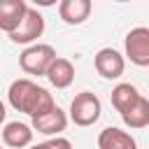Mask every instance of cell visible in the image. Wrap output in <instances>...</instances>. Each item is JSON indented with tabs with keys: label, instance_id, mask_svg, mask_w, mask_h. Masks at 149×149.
I'll use <instances>...</instances> for the list:
<instances>
[{
	"label": "cell",
	"instance_id": "ba28073f",
	"mask_svg": "<svg viewBox=\"0 0 149 149\" xmlns=\"http://www.w3.org/2000/svg\"><path fill=\"white\" fill-rule=\"evenodd\" d=\"M98 149H137V142L130 133L107 126L98 135Z\"/></svg>",
	"mask_w": 149,
	"mask_h": 149
},
{
	"label": "cell",
	"instance_id": "52a82bcc",
	"mask_svg": "<svg viewBox=\"0 0 149 149\" xmlns=\"http://www.w3.org/2000/svg\"><path fill=\"white\" fill-rule=\"evenodd\" d=\"M30 128H33V130H37V133H42V135L58 137V135L68 128V114L56 105L54 109H49V112H44V114L35 116Z\"/></svg>",
	"mask_w": 149,
	"mask_h": 149
},
{
	"label": "cell",
	"instance_id": "9c48e42d",
	"mask_svg": "<svg viewBox=\"0 0 149 149\" xmlns=\"http://www.w3.org/2000/svg\"><path fill=\"white\" fill-rule=\"evenodd\" d=\"M44 77L49 79V84H51V86H56V88H68V86L74 81V65H72L68 58L56 56V58H54V63L47 68Z\"/></svg>",
	"mask_w": 149,
	"mask_h": 149
},
{
	"label": "cell",
	"instance_id": "277c9868",
	"mask_svg": "<svg viewBox=\"0 0 149 149\" xmlns=\"http://www.w3.org/2000/svg\"><path fill=\"white\" fill-rule=\"evenodd\" d=\"M42 33H44V16H42L37 9L28 7L26 14H23V19H21V23L9 33V40H12L14 44H30V42H35Z\"/></svg>",
	"mask_w": 149,
	"mask_h": 149
},
{
	"label": "cell",
	"instance_id": "3957f363",
	"mask_svg": "<svg viewBox=\"0 0 149 149\" xmlns=\"http://www.w3.org/2000/svg\"><path fill=\"white\" fill-rule=\"evenodd\" d=\"M56 58V49L51 44H30L28 49H23V54L19 56V65L26 74H44L47 68L54 63Z\"/></svg>",
	"mask_w": 149,
	"mask_h": 149
},
{
	"label": "cell",
	"instance_id": "30bf717a",
	"mask_svg": "<svg viewBox=\"0 0 149 149\" xmlns=\"http://www.w3.org/2000/svg\"><path fill=\"white\" fill-rule=\"evenodd\" d=\"M2 142L12 149H23L33 142V128L23 121H9L2 128Z\"/></svg>",
	"mask_w": 149,
	"mask_h": 149
},
{
	"label": "cell",
	"instance_id": "4fadbf2b",
	"mask_svg": "<svg viewBox=\"0 0 149 149\" xmlns=\"http://www.w3.org/2000/svg\"><path fill=\"white\" fill-rule=\"evenodd\" d=\"M121 119H123V123H126L128 128H135V130L147 128V126H149V100H147L144 95H140V98L135 100V105L128 107V109L121 114Z\"/></svg>",
	"mask_w": 149,
	"mask_h": 149
},
{
	"label": "cell",
	"instance_id": "8fae6325",
	"mask_svg": "<svg viewBox=\"0 0 149 149\" xmlns=\"http://www.w3.org/2000/svg\"><path fill=\"white\" fill-rule=\"evenodd\" d=\"M26 9H28V5L23 0H0V30H5L9 35L21 23Z\"/></svg>",
	"mask_w": 149,
	"mask_h": 149
},
{
	"label": "cell",
	"instance_id": "9a60e30c",
	"mask_svg": "<svg viewBox=\"0 0 149 149\" xmlns=\"http://www.w3.org/2000/svg\"><path fill=\"white\" fill-rule=\"evenodd\" d=\"M47 147H49V149H72V142L58 135V137H51V140H47Z\"/></svg>",
	"mask_w": 149,
	"mask_h": 149
},
{
	"label": "cell",
	"instance_id": "8992f818",
	"mask_svg": "<svg viewBox=\"0 0 149 149\" xmlns=\"http://www.w3.org/2000/svg\"><path fill=\"white\" fill-rule=\"evenodd\" d=\"M93 65H95V72L100 77H105V79H119L123 74L126 61H123V54H119L112 47H105V49H100L95 54Z\"/></svg>",
	"mask_w": 149,
	"mask_h": 149
},
{
	"label": "cell",
	"instance_id": "7c38bea8",
	"mask_svg": "<svg viewBox=\"0 0 149 149\" xmlns=\"http://www.w3.org/2000/svg\"><path fill=\"white\" fill-rule=\"evenodd\" d=\"M58 14L68 26H79L91 14V0H63L58 5Z\"/></svg>",
	"mask_w": 149,
	"mask_h": 149
},
{
	"label": "cell",
	"instance_id": "2e32d148",
	"mask_svg": "<svg viewBox=\"0 0 149 149\" xmlns=\"http://www.w3.org/2000/svg\"><path fill=\"white\" fill-rule=\"evenodd\" d=\"M5 116H7V109H5V102L0 100V123L5 121Z\"/></svg>",
	"mask_w": 149,
	"mask_h": 149
},
{
	"label": "cell",
	"instance_id": "e0dca14e",
	"mask_svg": "<svg viewBox=\"0 0 149 149\" xmlns=\"http://www.w3.org/2000/svg\"><path fill=\"white\" fill-rule=\"evenodd\" d=\"M30 149H49V147H47V142H40V144H33Z\"/></svg>",
	"mask_w": 149,
	"mask_h": 149
},
{
	"label": "cell",
	"instance_id": "5bb4252c",
	"mask_svg": "<svg viewBox=\"0 0 149 149\" xmlns=\"http://www.w3.org/2000/svg\"><path fill=\"white\" fill-rule=\"evenodd\" d=\"M112 105H114V109L119 112V114H123L128 107H133L135 105V100L142 95L140 91H137V86H133V84H116L114 88H112Z\"/></svg>",
	"mask_w": 149,
	"mask_h": 149
},
{
	"label": "cell",
	"instance_id": "6da1fadb",
	"mask_svg": "<svg viewBox=\"0 0 149 149\" xmlns=\"http://www.w3.org/2000/svg\"><path fill=\"white\" fill-rule=\"evenodd\" d=\"M7 98H9V105L16 112L28 114L30 119H35V116H40V114H44V112L56 107L54 95L47 88H42L35 81H30V79H14L9 84Z\"/></svg>",
	"mask_w": 149,
	"mask_h": 149
},
{
	"label": "cell",
	"instance_id": "5b68a950",
	"mask_svg": "<svg viewBox=\"0 0 149 149\" xmlns=\"http://www.w3.org/2000/svg\"><path fill=\"white\" fill-rule=\"evenodd\" d=\"M126 56L130 63H135L137 68H147L149 65V28L137 26L126 35Z\"/></svg>",
	"mask_w": 149,
	"mask_h": 149
},
{
	"label": "cell",
	"instance_id": "7a4b0ae2",
	"mask_svg": "<svg viewBox=\"0 0 149 149\" xmlns=\"http://www.w3.org/2000/svg\"><path fill=\"white\" fill-rule=\"evenodd\" d=\"M100 112H102V105H100V98L91 91H81L72 98L70 102V121L74 126H93L98 119H100Z\"/></svg>",
	"mask_w": 149,
	"mask_h": 149
},
{
	"label": "cell",
	"instance_id": "ac0fdd59",
	"mask_svg": "<svg viewBox=\"0 0 149 149\" xmlns=\"http://www.w3.org/2000/svg\"><path fill=\"white\" fill-rule=\"evenodd\" d=\"M0 149H2V147H0Z\"/></svg>",
	"mask_w": 149,
	"mask_h": 149
}]
</instances>
